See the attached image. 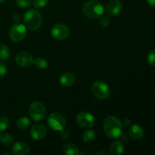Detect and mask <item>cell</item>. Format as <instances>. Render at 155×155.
Instances as JSON below:
<instances>
[{"label": "cell", "instance_id": "10", "mask_svg": "<svg viewBox=\"0 0 155 155\" xmlns=\"http://www.w3.org/2000/svg\"><path fill=\"white\" fill-rule=\"evenodd\" d=\"M16 63L22 68H29L33 64V58L31 54L27 51H21L15 58Z\"/></svg>", "mask_w": 155, "mask_h": 155}, {"label": "cell", "instance_id": "30", "mask_svg": "<svg viewBox=\"0 0 155 155\" xmlns=\"http://www.w3.org/2000/svg\"><path fill=\"white\" fill-rule=\"evenodd\" d=\"M146 2L151 7L155 8V0H146Z\"/></svg>", "mask_w": 155, "mask_h": 155}, {"label": "cell", "instance_id": "11", "mask_svg": "<svg viewBox=\"0 0 155 155\" xmlns=\"http://www.w3.org/2000/svg\"><path fill=\"white\" fill-rule=\"evenodd\" d=\"M122 8V3L119 0H111L106 5L105 12L108 16L114 17L120 13Z\"/></svg>", "mask_w": 155, "mask_h": 155}, {"label": "cell", "instance_id": "3", "mask_svg": "<svg viewBox=\"0 0 155 155\" xmlns=\"http://www.w3.org/2000/svg\"><path fill=\"white\" fill-rule=\"evenodd\" d=\"M24 21L27 28L30 30H36L42 25V15L37 10L31 8L24 14Z\"/></svg>", "mask_w": 155, "mask_h": 155}, {"label": "cell", "instance_id": "19", "mask_svg": "<svg viewBox=\"0 0 155 155\" xmlns=\"http://www.w3.org/2000/svg\"><path fill=\"white\" fill-rule=\"evenodd\" d=\"M14 139L12 135L8 134V133H2V134H0V142L3 145L8 146V145H12Z\"/></svg>", "mask_w": 155, "mask_h": 155}, {"label": "cell", "instance_id": "18", "mask_svg": "<svg viewBox=\"0 0 155 155\" xmlns=\"http://www.w3.org/2000/svg\"><path fill=\"white\" fill-rule=\"evenodd\" d=\"M11 55V51L7 45L0 44V60H7Z\"/></svg>", "mask_w": 155, "mask_h": 155}, {"label": "cell", "instance_id": "26", "mask_svg": "<svg viewBox=\"0 0 155 155\" xmlns=\"http://www.w3.org/2000/svg\"><path fill=\"white\" fill-rule=\"evenodd\" d=\"M15 2L21 8H28L32 4V0H15Z\"/></svg>", "mask_w": 155, "mask_h": 155}, {"label": "cell", "instance_id": "1", "mask_svg": "<svg viewBox=\"0 0 155 155\" xmlns=\"http://www.w3.org/2000/svg\"><path fill=\"white\" fill-rule=\"evenodd\" d=\"M103 129L107 137L110 139H118L122 135L124 126L120 120L116 117L110 116L104 119Z\"/></svg>", "mask_w": 155, "mask_h": 155}, {"label": "cell", "instance_id": "28", "mask_svg": "<svg viewBox=\"0 0 155 155\" xmlns=\"http://www.w3.org/2000/svg\"><path fill=\"white\" fill-rule=\"evenodd\" d=\"M7 73V66L5 64L0 63V79L3 78Z\"/></svg>", "mask_w": 155, "mask_h": 155}, {"label": "cell", "instance_id": "12", "mask_svg": "<svg viewBox=\"0 0 155 155\" xmlns=\"http://www.w3.org/2000/svg\"><path fill=\"white\" fill-rule=\"evenodd\" d=\"M46 135V128L42 124H38L33 126L30 130V136L35 140H41Z\"/></svg>", "mask_w": 155, "mask_h": 155}, {"label": "cell", "instance_id": "9", "mask_svg": "<svg viewBox=\"0 0 155 155\" xmlns=\"http://www.w3.org/2000/svg\"><path fill=\"white\" fill-rule=\"evenodd\" d=\"M77 123L80 127L83 128H91L94 126L95 124V119L94 117L91 114L86 111L80 112L77 115Z\"/></svg>", "mask_w": 155, "mask_h": 155}, {"label": "cell", "instance_id": "32", "mask_svg": "<svg viewBox=\"0 0 155 155\" xmlns=\"http://www.w3.org/2000/svg\"><path fill=\"white\" fill-rule=\"evenodd\" d=\"M120 137H121V139H122V142H127V141H128V139H127V136H122V135H121Z\"/></svg>", "mask_w": 155, "mask_h": 155}, {"label": "cell", "instance_id": "31", "mask_svg": "<svg viewBox=\"0 0 155 155\" xmlns=\"http://www.w3.org/2000/svg\"><path fill=\"white\" fill-rule=\"evenodd\" d=\"M124 125L127 126V127H130V126L131 125V120H130V119H128V118H127V119L124 120Z\"/></svg>", "mask_w": 155, "mask_h": 155}, {"label": "cell", "instance_id": "35", "mask_svg": "<svg viewBox=\"0 0 155 155\" xmlns=\"http://www.w3.org/2000/svg\"><path fill=\"white\" fill-rule=\"evenodd\" d=\"M154 97H155V92H154Z\"/></svg>", "mask_w": 155, "mask_h": 155}, {"label": "cell", "instance_id": "7", "mask_svg": "<svg viewBox=\"0 0 155 155\" xmlns=\"http://www.w3.org/2000/svg\"><path fill=\"white\" fill-rule=\"evenodd\" d=\"M27 27L21 24H16L12 27L9 31V37L14 42H20L25 38Z\"/></svg>", "mask_w": 155, "mask_h": 155}, {"label": "cell", "instance_id": "14", "mask_svg": "<svg viewBox=\"0 0 155 155\" xmlns=\"http://www.w3.org/2000/svg\"><path fill=\"white\" fill-rule=\"evenodd\" d=\"M128 133L130 137L135 140L141 139L144 136L143 129L138 124H131L129 127Z\"/></svg>", "mask_w": 155, "mask_h": 155}, {"label": "cell", "instance_id": "25", "mask_svg": "<svg viewBox=\"0 0 155 155\" xmlns=\"http://www.w3.org/2000/svg\"><path fill=\"white\" fill-rule=\"evenodd\" d=\"M98 18H99V24L103 27H107L110 24V20L107 16H104V15H102Z\"/></svg>", "mask_w": 155, "mask_h": 155}, {"label": "cell", "instance_id": "36", "mask_svg": "<svg viewBox=\"0 0 155 155\" xmlns=\"http://www.w3.org/2000/svg\"><path fill=\"white\" fill-rule=\"evenodd\" d=\"M154 154H155V151H154Z\"/></svg>", "mask_w": 155, "mask_h": 155}, {"label": "cell", "instance_id": "4", "mask_svg": "<svg viewBox=\"0 0 155 155\" xmlns=\"http://www.w3.org/2000/svg\"><path fill=\"white\" fill-rule=\"evenodd\" d=\"M48 127L54 131H61L65 128L66 120L59 112H53L48 116L47 120Z\"/></svg>", "mask_w": 155, "mask_h": 155}, {"label": "cell", "instance_id": "2", "mask_svg": "<svg viewBox=\"0 0 155 155\" xmlns=\"http://www.w3.org/2000/svg\"><path fill=\"white\" fill-rule=\"evenodd\" d=\"M104 7L99 1L90 0L83 5V13L86 18L95 19L101 17L104 13Z\"/></svg>", "mask_w": 155, "mask_h": 155}, {"label": "cell", "instance_id": "6", "mask_svg": "<svg viewBox=\"0 0 155 155\" xmlns=\"http://www.w3.org/2000/svg\"><path fill=\"white\" fill-rule=\"evenodd\" d=\"M29 114L33 120L39 121L45 117L46 110L42 103L39 101H33L29 107Z\"/></svg>", "mask_w": 155, "mask_h": 155}, {"label": "cell", "instance_id": "20", "mask_svg": "<svg viewBox=\"0 0 155 155\" xmlns=\"http://www.w3.org/2000/svg\"><path fill=\"white\" fill-rule=\"evenodd\" d=\"M83 141L86 143H91L95 139V132L93 130H89L85 131L83 136Z\"/></svg>", "mask_w": 155, "mask_h": 155}, {"label": "cell", "instance_id": "24", "mask_svg": "<svg viewBox=\"0 0 155 155\" xmlns=\"http://www.w3.org/2000/svg\"><path fill=\"white\" fill-rule=\"evenodd\" d=\"M147 61L151 67H155V50H151L148 52Z\"/></svg>", "mask_w": 155, "mask_h": 155}, {"label": "cell", "instance_id": "8", "mask_svg": "<svg viewBox=\"0 0 155 155\" xmlns=\"http://www.w3.org/2000/svg\"><path fill=\"white\" fill-rule=\"evenodd\" d=\"M70 30L66 25L57 24L51 29V35L56 40H63L69 36Z\"/></svg>", "mask_w": 155, "mask_h": 155}, {"label": "cell", "instance_id": "23", "mask_svg": "<svg viewBox=\"0 0 155 155\" xmlns=\"http://www.w3.org/2000/svg\"><path fill=\"white\" fill-rule=\"evenodd\" d=\"M9 120L7 117L1 116L0 117V132L4 131L8 127Z\"/></svg>", "mask_w": 155, "mask_h": 155}, {"label": "cell", "instance_id": "34", "mask_svg": "<svg viewBox=\"0 0 155 155\" xmlns=\"http://www.w3.org/2000/svg\"><path fill=\"white\" fill-rule=\"evenodd\" d=\"M5 1V0H0V4H2V3L4 2Z\"/></svg>", "mask_w": 155, "mask_h": 155}, {"label": "cell", "instance_id": "16", "mask_svg": "<svg viewBox=\"0 0 155 155\" xmlns=\"http://www.w3.org/2000/svg\"><path fill=\"white\" fill-rule=\"evenodd\" d=\"M124 146L122 142H115L111 145L110 153L112 155H120L124 153Z\"/></svg>", "mask_w": 155, "mask_h": 155}, {"label": "cell", "instance_id": "13", "mask_svg": "<svg viewBox=\"0 0 155 155\" xmlns=\"http://www.w3.org/2000/svg\"><path fill=\"white\" fill-rule=\"evenodd\" d=\"M12 154L15 155H27L30 153V148L24 142H18L12 147Z\"/></svg>", "mask_w": 155, "mask_h": 155}, {"label": "cell", "instance_id": "33", "mask_svg": "<svg viewBox=\"0 0 155 155\" xmlns=\"http://www.w3.org/2000/svg\"><path fill=\"white\" fill-rule=\"evenodd\" d=\"M96 154H104V155H108L109 153L107 151H98L96 153Z\"/></svg>", "mask_w": 155, "mask_h": 155}, {"label": "cell", "instance_id": "22", "mask_svg": "<svg viewBox=\"0 0 155 155\" xmlns=\"http://www.w3.org/2000/svg\"><path fill=\"white\" fill-rule=\"evenodd\" d=\"M33 64L37 69L43 70L48 68V61L43 58H37L33 61Z\"/></svg>", "mask_w": 155, "mask_h": 155}, {"label": "cell", "instance_id": "29", "mask_svg": "<svg viewBox=\"0 0 155 155\" xmlns=\"http://www.w3.org/2000/svg\"><path fill=\"white\" fill-rule=\"evenodd\" d=\"M61 138L63 139H67L69 137L70 133L68 130H64H64H61Z\"/></svg>", "mask_w": 155, "mask_h": 155}, {"label": "cell", "instance_id": "17", "mask_svg": "<svg viewBox=\"0 0 155 155\" xmlns=\"http://www.w3.org/2000/svg\"><path fill=\"white\" fill-rule=\"evenodd\" d=\"M63 151L64 154L70 155H77L80 153L78 147L72 143H67L64 145Z\"/></svg>", "mask_w": 155, "mask_h": 155}, {"label": "cell", "instance_id": "15", "mask_svg": "<svg viewBox=\"0 0 155 155\" xmlns=\"http://www.w3.org/2000/svg\"><path fill=\"white\" fill-rule=\"evenodd\" d=\"M76 77L74 74L71 72L65 73L62 74L60 78V83L64 87H71L75 83Z\"/></svg>", "mask_w": 155, "mask_h": 155}, {"label": "cell", "instance_id": "27", "mask_svg": "<svg viewBox=\"0 0 155 155\" xmlns=\"http://www.w3.org/2000/svg\"><path fill=\"white\" fill-rule=\"evenodd\" d=\"M48 0H33V6L36 8H41L45 7Z\"/></svg>", "mask_w": 155, "mask_h": 155}, {"label": "cell", "instance_id": "21", "mask_svg": "<svg viewBox=\"0 0 155 155\" xmlns=\"http://www.w3.org/2000/svg\"><path fill=\"white\" fill-rule=\"evenodd\" d=\"M17 126L21 130H27L30 126V120L26 117H22L19 118L17 121Z\"/></svg>", "mask_w": 155, "mask_h": 155}, {"label": "cell", "instance_id": "5", "mask_svg": "<svg viewBox=\"0 0 155 155\" xmlns=\"http://www.w3.org/2000/svg\"><path fill=\"white\" fill-rule=\"evenodd\" d=\"M92 92L98 99H105L110 94V88L103 81H95L92 86Z\"/></svg>", "mask_w": 155, "mask_h": 155}]
</instances>
